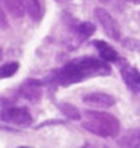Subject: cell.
<instances>
[{
  "instance_id": "cell-13",
  "label": "cell",
  "mask_w": 140,
  "mask_h": 148,
  "mask_svg": "<svg viewBox=\"0 0 140 148\" xmlns=\"http://www.w3.org/2000/svg\"><path fill=\"white\" fill-rule=\"evenodd\" d=\"M57 109L60 110V113L65 118H68L71 121H80L82 119V112L71 103H59Z\"/></svg>"
},
{
  "instance_id": "cell-4",
  "label": "cell",
  "mask_w": 140,
  "mask_h": 148,
  "mask_svg": "<svg viewBox=\"0 0 140 148\" xmlns=\"http://www.w3.org/2000/svg\"><path fill=\"white\" fill-rule=\"evenodd\" d=\"M95 17L99 21V24H101L103 30L105 32V35L110 36L113 41H121V39H122V36H121V27H119L118 21L113 18V15L110 14L107 9L97 8L95 9Z\"/></svg>"
},
{
  "instance_id": "cell-11",
  "label": "cell",
  "mask_w": 140,
  "mask_h": 148,
  "mask_svg": "<svg viewBox=\"0 0 140 148\" xmlns=\"http://www.w3.org/2000/svg\"><path fill=\"white\" fill-rule=\"evenodd\" d=\"M2 3H3L5 11L9 12L14 18H23L27 14L21 0H2Z\"/></svg>"
},
{
  "instance_id": "cell-3",
  "label": "cell",
  "mask_w": 140,
  "mask_h": 148,
  "mask_svg": "<svg viewBox=\"0 0 140 148\" xmlns=\"http://www.w3.org/2000/svg\"><path fill=\"white\" fill-rule=\"evenodd\" d=\"M0 123L18 127H29L33 123V118L26 107H15L9 104L0 109Z\"/></svg>"
},
{
  "instance_id": "cell-1",
  "label": "cell",
  "mask_w": 140,
  "mask_h": 148,
  "mask_svg": "<svg viewBox=\"0 0 140 148\" xmlns=\"http://www.w3.org/2000/svg\"><path fill=\"white\" fill-rule=\"evenodd\" d=\"M111 68L109 62L103 60L101 58L93 56H80L66 62L60 68L51 71L50 76L44 79L45 86H66L82 83L83 80L90 77H101L110 76Z\"/></svg>"
},
{
  "instance_id": "cell-6",
  "label": "cell",
  "mask_w": 140,
  "mask_h": 148,
  "mask_svg": "<svg viewBox=\"0 0 140 148\" xmlns=\"http://www.w3.org/2000/svg\"><path fill=\"white\" fill-rule=\"evenodd\" d=\"M121 77L124 80L125 86L133 94H140V71H139V68L124 62L121 66Z\"/></svg>"
},
{
  "instance_id": "cell-2",
  "label": "cell",
  "mask_w": 140,
  "mask_h": 148,
  "mask_svg": "<svg viewBox=\"0 0 140 148\" xmlns=\"http://www.w3.org/2000/svg\"><path fill=\"white\" fill-rule=\"evenodd\" d=\"M86 119L83 121L82 127L95 136L99 138H116L121 133V123L119 119L107 112L101 110H86Z\"/></svg>"
},
{
  "instance_id": "cell-17",
  "label": "cell",
  "mask_w": 140,
  "mask_h": 148,
  "mask_svg": "<svg viewBox=\"0 0 140 148\" xmlns=\"http://www.w3.org/2000/svg\"><path fill=\"white\" fill-rule=\"evenodd\" d=\"M125 2H130L133 5H140V0H125Z\"/></svg>"
},
{
  "instance_id": "cell-19",
  "label": "cell",
  "mask_w": 140,
  "mask_h": 148,
  "mask_svg": "<svg viewBox=\"0 0 140 148\" xmlns=\"http://www.w3.org/2000/svg\"><path fill=\"white\" fill-rule=\"evenodd\" d=\"M139 15H140V14H139Z\"/></svg>"
},
{
  "instance_id": "cell-15",
  "label": "cell",
  "mask_w": 140,
  "mask_h": 148,
  "mask_svg": "<svg viewBox=\"0 0 140 148\" xmlns=\"http://www.w3.org/2000/svg\"><path fill=\"white\" fill-rule=\"evenodd\" d=\"M121 44L130 51H140V41L136 38H131V36L124 38V39H121Z\"/></svg>"
},
{
  "instance_id": "cell-18",
  "label": "cell",
  "mask_w": 140,
  "mask_h": 148,
  "mask_svg": "<svg viewBox=\"0 0 140 148\" xmlns=\"http://www.w3.org/2000/svg\"><path fill=\"white\" fill-rule=\"evenodd\" d=\"M2 59H3V50L0 49V60H2Z\"/></svg>"
},
{
  "instance_id": "cell-16",
  "label": "cell",
  "mask_w": 140,
  "mask_h": 148,
  "mask_svg": "<svg viewBox=\"0 0 140 148\" xmlns=\"http://www.w3.org/2000/svg\"><path fill=\"white\" fill-rule=\"evenodd\" d=\"M9 27V21H8V17H6V11L3 8V3L0 0V29L6 30Z\"/></svg>"
},
{
  "instance_id": "cell-5",
  "label": "cell",
  "mask_w": 140,
  "mask_h": 148,
  "mask_svg": "<svg viewBox=\"0 0 140 148\" xmlns=\"http://www.w3.org/2000/svg\"><path fill=\"white\" fill-rule=\"evenodd\" d=\"M45 86L44 80H36V79H27L26 82L20 85V88L17 89L18 97L26 98L32 103H36L42 98V88Z\"/></svg>"
},
{
  "instance_id": "cell-14",
  "label": "cell",
  "mask_w": 140,
  "mask_h": 148,
  "mask_svg": "<svg viewBox=\"0 0 140 148\" xmlns=\"http://www.w3.org/2000/svg\"><path fill=\"white\" fill-rule=\"evenodd\" d=\"M20 70L18 62H8L5 65H0V79H9L12 76H15Z\"/></svg>"
},
{
  "instance_id": "cell-7",
  "label": "cell",
  "mask_w": 140,
  "mask_h": 148,
  "mask_svg": "<svg viewBox=\"0 0 140 148\" xmlns=\"http://www.w3.org/2000/svg\"><path fill=\"white\" fill-rule=\"evenodd\" d=\"M82 101L92 107H101V109H109V107L116 104V98L107 92H89L82 97Z\"/></svg>"
},
{
  "instance_id": "cell-9",
  "label": "cell",
  "mask_w": 140,
  "mask_h": 148,
  "mask_svg": "<svg viewBox=\"0 0 140 148\" xmlns=\"http://www.w3.org/2000/svg\"><path fill=\"white\" fill-rule=\"evenodd\" d=\"M95 30H97L95 24L90 23V21H80V23L72 24V32H74V35L77 36L78 42H83L86 39H89L93 33H95Z\"/></svg>"
},
{
  "instance_id": "cell-8",
  "label": "cell",
  "mask_w": 140,
  "mask_h": 148,
  "mask_svg": "<svg viewBox=\"0 0 140 148\" xmlns=\"http://www.w3.org/2000/svg\"><path fill=\"white\" fill-rule=\"evenodd\" d=\"M93 47L97 49L99 58L103 60L109 64H116L121 60V56H119V53L113 49L111 45H109L105 41H101V39H98V41H93Z\"/></svg>"
},
{
  "instance_id": "cell-10",
  "label": "cell",
  "mask_w": 140,
  "mask_h": 148,
  "mask_svg": "<svg viewBox=\"0 0 140 148\" xmlns=\"http://www.w3.org/2000/svg\"><path fill=\"white\" fill-rule=\"evenodd\" d=\"M118 147L140 148V130L139 129H130V130H126L122 136L118 139Z\"/></svg>"
},
{
  "instance_id": "cell-12",
  "label": "cell",
  "mask_w": 140,
  "mask_h": 148,
  "mask_svg": "<svg viewBox=\"0 0 140 148\" xmlns=\"http://www.w3.org/2000/svg\"><path fill=\"white\" fill-rule=\"evenodd\" d=\"M21 2L26 8L27 15L33 20V21H39V20L42 18V8H41L39 0H21Z\"/></svg>"
}]
</instances>
